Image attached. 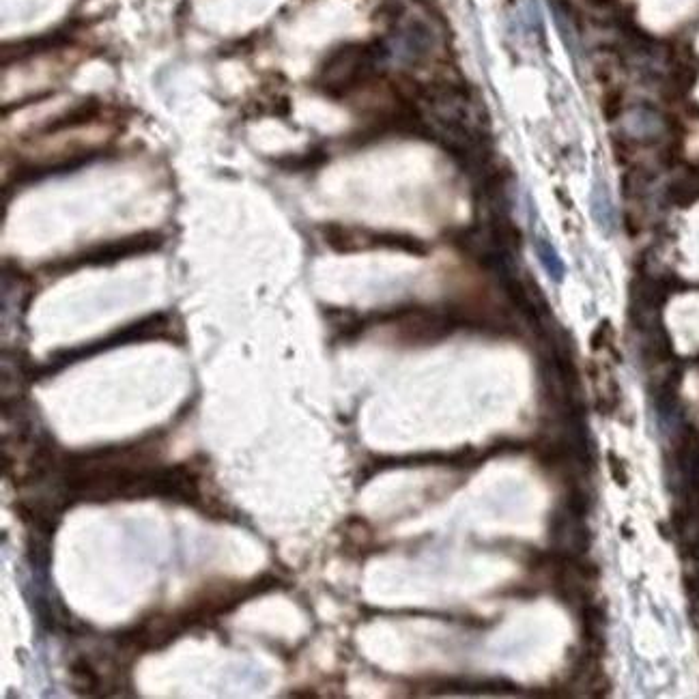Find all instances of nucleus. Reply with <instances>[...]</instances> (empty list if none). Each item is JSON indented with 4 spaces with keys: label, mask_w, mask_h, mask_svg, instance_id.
Segmentation results:
<instances>
[{
    "label": "nucleus",
    "mask_w": 699,
    "mask_h": 699,
    "mask_svg": "<svg viewBox=\"0 0 699 699\" xmlns=\"http://www.w3.org/2000/svg\"><path fill=\"white\" fill-rule=\"evenodd\" d=\"M607 463H609V472H611V478L616 480V484H620V487H629V472H626V463L620 459V456L616 452H609L607 454Z\"/></svg>",
    "instance_id": "6"
},
{
    "label": "nucleus",
    "mask_w": 699,
    "mask_h": 699,
    "mask_svg": "<svg viewBox=\"0 0 699 699\" xmlns=\"http://www.w3.org/2000/svg\"><path fill=\"white\" fill-rule=\"evenodd\" d=\"M536 254H538V259L542 261V265H545V269L549 271V276L553 280H562L564 276V265L560 261V256L558 252H555V248L549 244L547 239H538L536 241Z\"/></svg>",
    "instance_id": "5"
},
{
    "label": "nucleus",
    "mask_w": 699,
    "mask_h": 699,
    "mask_svg": "<svg viewBox=\"0 0 699 699\" xmlns=\"http://www.w3.org/2000/svg\"><path fill=\"white\" fill-rule=\"evenodd\" d=\"M71 680H74V689L82 695H97L99 693V676L97 669L87 659H78L69 667Z\"/></svg>",
    "instance_id": "4"
},
{
    "label": "nucleus",
    "mask_w": 699,
    "mask_h": 699,
    "mask_svg": "<svg viewBox=\"0 0 699 699\" xmlns=\"http://www.w3.org/2000/svg\"><path fill=\"white\" fill-rule=\"evenodd\" d=\"M379 59L381 56L375 46L347 44L338 48L321 67V91L334 97H345L353 91H358L362 84L373 76Z\"/></svg>",
    "instance_id": "1"
},
{
    "label": "nucleus",
    "mask_w": 699,
    "mask_h": 699,
    "mask_svg": "<svg viewBox=\"0 0 699 699\" xmlns=\"http://www.w3.org/2000/svg\"><path fill=\"white\" fill-rule=\"evenodd\" d=\"M164 244V237L158 233H140L134 237H125L119 241H108V244H102L97 248H91L87 252L78 254L76 259H67L65 265L67 267H78V265H108L114 261L127 259V256L134 254H145V252H153L158 250Z\"/></svg>",
    "instance_id": "2"
},
{
    "label": "nucleus",
    "mask_w": 699,
    "mask_h": 699,
    "mask_svg": "<svg viewBox=\"0 0 699 699\" xmlns=\"http://www.w3.org/2000/svg\"><path fill=\"white\" fill-rule=\"evenodd\" d=\"M549 542L553 551L566 555H586L592 542L586 519L570 512L566 506H560L549 519Z\"/></svg>",
    "instance_id": "3"
}]
</instances>
